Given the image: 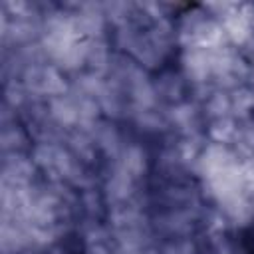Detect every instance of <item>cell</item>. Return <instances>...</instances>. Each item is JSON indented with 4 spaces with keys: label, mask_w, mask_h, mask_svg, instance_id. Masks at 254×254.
<instances>
[{
    "label": "cell",
    "mask_w": 254,
    "mask_h": 254,
    "mask_svg": "<svg viewBox=\"0 0 254 254\" xmlns=\"http://www.w3.org/2000/svg\"><path fill=\"white\" fill-rule=\"evenodd\" d=\"M240 248H242V254H254V220L248 222V226L242 230Z\"/></svg>",
    "instance_id": "6da1fadb"
}]
</instances>
